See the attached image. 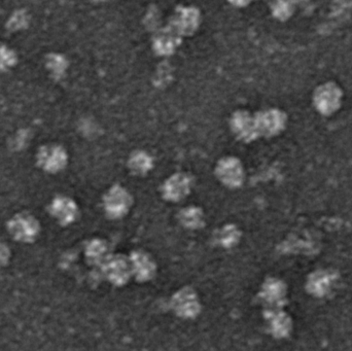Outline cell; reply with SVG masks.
<instances>
[{"label": "cell", "mask_w": 352, "mask_h": 351, "mask_svg": "<svg viewBox=\"0 0 352 351\" xmlns=\"http://www.w3.org/2000/svg\"><path fill=\"white\" fill-rule=\"evenodd\" d=\"M262 297L270 308H283L287 302V288L283 280L270 278L263 286Z\"/></svg>", "instance_id": "7a4b0ae2"}, {"label": "cell", "mask_w": 352, "mask_h": 351, "mask_svg": "<svg viewBox=\"0 0 352 351\" xmlns=\"http://www.w3.org/2000/svg\"><path fill=\"white\" fill-rule=\"evenodd\" d=\"M256 125H258V130L260 129L263 133L267 135H274L283 129L285 121L278 113H266L262 115Z\"/></svg>", "instance_id": "277c9868"}, {"label": "cell", "mask_w": 352, "mask_h": 351, "mask_svg": "<svg viewBox=\"0 0 352 351\" xmlns=\"http://www.w3.org/2000/svg\"><path fill=\"white\" fill-rule=\"evenodd\" d=\"M267 321L271 333L276 338H287L293 330V321L283 308H269Z\"/></svg>", "instance_id": "3957f363"}, {"label": "cell", "mask_w": 352, "mask_h": 351, "mask_svg": "<svg viewBox=\"0 0 352 351\" xmlns=\"http://www.w3.org/2000/svg\"><path fill=\"white\" fill-rule=\"evenodd\" d=\"M14 57L12 52L6 47L0 45V68L10 67L14 63Z\"/></svg>", "instance_id": "5b68a950"}, {"label": "cell", "mask_w": 352, "mask_h": 351, "mask_svg": "<svg viewBox=\"0 0 352 351\" xmlns=\"http://www.w3.org/2000/svg\"><path fill=\"white\" fill-rule=\"evenodd\" d=\"M336 276L327 270H318L308 276L306 288L308 293L314 297L322 298L328 296L334 288Z\"/></svg>", "instance_id": "6da1fadb"}]
</instances>
